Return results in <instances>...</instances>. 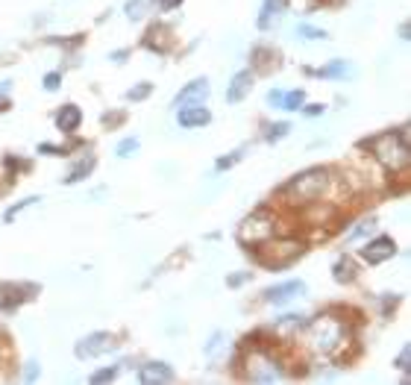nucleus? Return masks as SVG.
I'll list each match as a JSON object with an SVG mask.
<instances>
[{"label": "nucleus", "mask_w": 411, "mask_h": 385, "mask_svg": "<svg viewBox=\"0 0 411 385\" xmlns=\"http://www.w3.org/2000/svg\"><path fill=\"white\" fill-rule=\"evenodd\" d=\"M408 362H411V347L405 344L403 353H399V359H397V368H399V371H408Z\"/></svg>", "instance_id": "cd10ccee"}, {"label": "nucleus", "mask_w": 411, "mask_h": 385, "mask_svg": "<svg viewBox=\"0 0 411 385\" xmlns=\"http://www.w3.org/2000/svg\"><path fill=\"white\" fill-rule=\"evenodd\" d=\"M141 12H144V0H129V3H127V15L129 18H141Z\"/></svg>", "instance_id": "bb28decb"}, {"label": "nucleus", "mask_w": 411, "mask_h": 385, "mask_svg": "<svg viewBox=\"0 0 411 385\" xmlns=\"http://www.w3.org/2000/svg\"><path fill=\"white\" fill-rule=\"evenodd\" d=\"M308 344H312L317 353L341 356V350L350 344V333L335 318H317V321H312V326H308Z\"/></svg>", "instance_id": "f03ea898"}, {"label": "nucleus", "mask_w": 411, "mask_h": 385, "mask_svg": "<svg viewBox=\"0 0 411 385\" xmlns=\"http://www.w3.org/2000/svg\"><path fill=\"white\" fill-rule=\"evenodd\" d=\"M247 377H250L253 382H280V379H285L282 371H280V365H276L273 359H268L264 353H259V356L250 362Z\"/></svg>", "instance_id": "0eeeda50"}, {"label": "nucleus", "mask_w": 411, "mask_h": 385, "mask_svg": "<svg viewBox=\"0 0 411 385\" xmlns=\"http://www.w3.org/2000/svg\"><path fill=\"white\" fill-rule=\"evenodd\" d=\"M299 321H303L299 315H288V318H282V326H297Z\"/></svg>", "instance_id": "473e14b6"}, {"label": "nucleus", "mask_w": 411, "mask_h": 385, "mask_svg": "<svg viewBox=\"0 0 411 385\" xmlns=\"http://www.w3.org/2000/svg\"><path fill=\"white\" fill-rule=\"evenodd\" d=\"M32 203H39V197H27V200H21L18 206H12V209H6V215H3V218H6V221H15V218H18L21 212H24L27 206H32Z\"/></svg>", "instance_id": "4be33fe9"}, {"label": "nucleus", "mask_w": 411, "mask_h": 385, "mask_svg": "<svg viewBox=\"0 0 411 385\" xmlns=\"http://www.w3.org/2000/svg\"><path fill=\"white\" fill-rule=\"evenodd\" d=\"M306 291V282L303 280H291V282H280V285H271L268 291H264V300L268 303H288L299 297Z\"/></svg>", "instance_id": "1a4fd4ad"}, {"label": "nucleus", "mask_w": 411, "mask_h": 385, "mask_svg": "<svg viewBox=\"0 0 411 385\" xmlns=\"http://www.w3.org/2000/svg\"><path fill=\"white\" fill-rule=\"evenodd\" d=\"M297 36L306 39V41H324V39H329L326 30H317V27H308V24H299L297 27Z\"/></svg>", "instance_id": "aec40b11"}, {"label": "nucleus", "mask_w": 411, "mask_h": 385, "mask_svg": "<svg viewBox=\"0 0 411 385\" xmlns=\"http://www.w3.org/2000/svg\"><path fill=\"white\" fill-rule=\"evenodd\" d=\"M397 253V244H394V238H388V236H382V238H376V241H370L368 247L361 250V256L370 262V265H379V262H385V259H391Z\"/></svg>", "instance_id": "9b49d317"}, {"label": "nucleus", "mask_w": 411, "mask_h": 385, "mask_svg": "<svg viewBox=\"0 0 411 385\" xmlns=\"http://www.w3.org/2000/svg\"><path fill=\"white\" fill-rule=\"evenodd\" d=\"M268 103H273V106H282V92H271V94H268Z\"/></svg>", "instance_id": "72a5a7b5"}, {"label": "nucleus", "mask_w": 411, "mask_h": 385, "mask_svg": "<svg viewBox=\"0 0 411 385\" xmlns=\"http://www.w3.org/2000/svg\"><path fill=\"white\" fill-rule=\"evenodd\" d=\"M138 379L144 385H165V382H173V371H171V365H165V362H147V365L138 371Z\"/></svg>", "instance_id": "9d476101"}, {"label": "nucleus", "mask_w": 411, "mask_h": 385, "mask_svg": "<svg viewBox=\"0 0 411 385\" xmlns=\"http://www.w3.org/2000/svg\"><path fill=\"white\" fill-rule=\"evenodd\" d=\"M136 150H138V138H124V141L118 145V150H115V153H118L120 159H127L129 153H136Z\"/></svg>", "instance_id": "a878e982"}, {"label": "nucleus", "mask_w": 411, "mask_h": 385, "mask_svg": "<svg viewBox=\"0 0 411 385\" xmlns=\"http://www.w3.org/2000/svg\"><path fill=\"white\" fill-rule=\"evenodd\" d=\"M288 129H291V124H271L268 127V141H280V138H285L288 136Z\"/></svg>", "instance_id": "393cba45"}, {"label": "nucleus", "mask_w": 411, "mask_h": 385, "mask_svg": "<svg viewBox=\"0 0 411 385\" xmlns=\"http://www.w3.org/2000/svg\"><path fill=\"white\" fill-rule=\"evenodd\" d=\"M115 377H118V368L112 365V368H103V371H94V373H92V382H94V385H100V382H112Z\"/></svg>", "instance_id": "5701e85b"}, {"label": "nucleus", "mask_w": 411, "mask_h": 385, "mask_svg": "<svg viewBox=\"0 0 411 385\" xmlns=\"http://www.w3.org/2000/svg\"><path fill=\"white\" fill-rule=\"evenodd\" d=\"M176 121H180V127L194 129V127H206L209 121H212V112H209L206 106H200V103H191V106H182L180 109Z\"/></svg>", "instance_id": "f8f14e48"}, {"label": "nucleus", "mask_w": 411, "mask_h": 385, "mask_svg": "<svg viewBox=\"0 0 411 385\" xmlns=\"http://www.w3.org/2000/svg\"><path fill=\"white\" fill-rule=\"evenodd\" d=\"M285 12V0H264L262 15H259V30H271L280 24V18Z\"/></svg>", "instance_id": "4468645a"}, {"label": "nucleus", "mask_w": 411, "mask_h": 385, "mask_svg": "<svg viewBox=\"0 0 411 385\" xmlns=\"http://www.w3.org/2000/svg\"><path fill=\"white\" fill-rule=\"evenodd\" d=\"M370 150H373V156L385 165V168H391V171L408 168V127L397 129V133L376 136L370 141Z\"/></svg>", "instance_id": "7ed1b4c3"}, {"label": "nucleus", "mask_w": 411, "mask_h": 385, "mask_svg": "<svg viewBox=\"0 0 411 385\" xmlns=\"http://www.w3.org/2000/svg\"><path fill=\"white\" fill-rule=\"evenodd\" d=\"M180 3H182V0H159V6L165 9V12H171V9H176Z\"/></svg>", "instance_id": "2f4dec72"}, {"label": "nucleus", "mask_w": 411, "mask_h": 385, "mask_svg": "<svg viewBox=\"0 0 411 385\" xmlns=\"http://www.w3.org/2000/svg\"><path fill=\"white\" fill-rule=\"evenodd\" d=\"M44 85H48L50 92H56L59 89V74H48V76H44Z\"/></svg>", "instance_id": "c756f323"}, {"label": "nucleus", "mask_w": 411, "mask_h": 385, "mask_svg": "<svg viewBox=\"0 0 411 385\" xmlns=\"http://www.w3.org/2000/svg\"><path fill=\"white\" fill-rule=\"evenodd\" d=\"M36 373H39V365H36V362H30V365H27V379H36Z\"/></svg>", "instance_id": "f704fd0d"}, {"label": "nucleus", "mask_w": 411, "mask_h": 385, "mask_svg": "<svg viewBox=\"0 0 411 385\" xmlns=\"http://www.w3.org/2000/svg\"><path fill=\"white\" fill-rule=\"evenodd\" d=\"M276 233V221L268 215V212H255L253 218H247V221L241 224L238 229V238L244 241V244H262L264 238H271Z\"/></svg>", "instance_id": "39448f33"}, {"label": "nucleus", "mask_w": 411, "mask_h": 385, "mask_svg": "<svg viewBox=\"0 0 411 385\" xmlns=\"http://www.w3.org/2000/svg\"><path fill=\"white\" fill-rule=\"evenodd\" d=\"M250 280V273H235V277H229L226 282L232 285V289H235V285H241V282H247Z\"/></svg>", "instance_id": "7c9ffc66"}, {"label": "nucleus", "mask_w": 411, "mask_h": 385, "mask_svg": "<svg viewBox=\"0 0 411 385\" xmlns=\"http://www.w3.org/2000/svg\"><path fill=\"white\" fill-rule=\"evenodd\" d=\"M153 85L150 83H138V89H129L127 92V101H144V97H150Z\"/></svg>", "instance_id": "b1692460"}, {"label": "nucleus", "mask_w": 411, "mask_h": 385, "mask_svg": "<svg viewBox=\"0 0 411 385\" xmlns=\"http://www.w3.org/2000/svg\"><path fill=\"white\" fill-rule=\"evenodd\" d=\"M209 97V80L206 76H197L194 83H188L185 89L173 97V109H182V106H191V103H200Z\"/></svg>", "instance_id": "6e6552de"}, {"label": "nucleus", "mask_w": 411, "mask_h": 385, "mask_svg": "<svg viewBox=\"0 0 411 385\" xmlns=\"http://www.w3.org/2000/svg\"><path fill=\"white\" fill-rule=\"evenodd\" d=\"M115 350V338L109 333H92L76 341V356L80 359H97L103 353H112Z\"/></svg>", "instance_id": "423d86ee"}, {"label": "nucleus", "mask_w": 411, "mask_h": 385, "mask_svg": "<svg viewBox=\"0 0 411 385\" xmlns=\"http://www.w3.org/2000/svg\"><path fill=\"white\" fill-rule=\"evenodd\" d=\"M259 262L264 268H285V265H291L294 259H299V253H303V244L294 238H280V241H273L271 238H264L262 244H259Z\"/></svg>", "instance_id": "20e7f679"}, {"label": "nucleus", "mask_w": 411, "mask_h": 385, "mask_svg": "<svg viewBox=\"0 0 411 385\" xmlns=\"http://www.w3.org/2000/svg\"><path fill=\"white\" fill-rule=\"evenodd\" d=\"M355 273H359V271H355L352 259H341L338 265H335V280H338V282H352Z\"/></svg>", "instance_id": "a211bd4d"}, {"label": "nucleus", "mask_w": 411, "mask_h": 385, "mask_svg": "<svg viewBox=\"0 0 411 385\" xmlns=\"http://www.w3.org/2000/svg\"><path fill=\"white\" fill-rule=\"evenodd\" d=\"M329 183H332L329 180V171H324V168L303 171V174H297V177L282 189V197H285L288 203H294V206L315 203V200H320V197L326 194Z\"/></svg>", "instance_id": "f257e3e1"}, {"label": "nucleus", "mask_w": 411, "mask_h": 385, "mask_svg": "<svg viewBox=\"0 0 411 385\" xmlns=\"http://www.w3.org/2000/svg\"><path fill=\"white\" fill-rule=\"evenodd\" d=\"M317 74H320V76H347V74H350V65L338 59V62H332V65H326V68H320Z\"/></svg>", "instance_id": "412c9836"}, {"label": "nucleus", "mask_w": 411, "mask_h": 385, "mask_svg": "<svg viewBox=\"0 0 411 385\" xmlns=\"http://www.w3.org/2000/svg\"><path fill=\"white\" fill-rule=\"evenodd\" d=\"M92 171H94V159H92V156H85V159H83V162L76 165V168L68 174V177H65V183H68V185H74V183H83V180H85Z\"/></svg>", "instance_id": "f3484780"}, {"label": "nucleus", "mask_w": 411, "mask_h": 385, "mask_svg": "<svg viewBox=\"0 0 411 385\" xmlns=\"http://www.w3.org/2000/svg\"><path fill=\"white\" fill-rule=\"evenodd\" d=\"M303 103H306V92L303 89H297V92H288V94H282V109H303Z\"/></svg>", "instance_id": "6ab92c4d"}, {"label": "nucleus", "mask_w": 411, "mask_h": 385, "mask_svg": "<svg viewBox=\"0 0 411 385\" xmlns=\"http://www.w3.org/2000/svg\"><path fill=\"white\" fill-rule=\"evenodd\" d=\"M21 289L18 285H9V282H3L0 285V312H9V309H15V306H21Z\"/></svg>", "instance_id": "dca6fc26"}, {"label": "nucleus", "mask_w": 411, "mask_h": 385, "mask_svg": "<svg viewBox=\"0 0 411 385\" xmlns=\"http://www.w3.org/2000/svg\"><path fill=\"white\" fill-rule=\"evenodd\" d=\"M241 159V153H229V159H218V171H226L229 165H235Z\"/></svg>", "instance_id": "c85d7f7f"}, {"label": "nucleus", "mask_w": 411, "mask_h": 385, "mask_svg": "<svg viewBox=\"0 0 411 385\" xmlns=\"http://www.w3.org/2000/svg\"><path fill=\"white\" fill-rule=\"evenodd\" d=\"M250 89H253V71H238L235 76H232L229 89H226V101L229 103H241L244 97L250 94Z\"/></svg>", "instance_id": "ddd939ff"}, {"label": "nucleus", "mask_w": 411, "mask_h": 385, "mask_svg": "<svg viewBox=\"0 0 411 385\" xmlns=\"http://www.w3.org/2000/svg\"><path fill=\"white\" fill-rule=\"evenodd\" d=\"M306 112L308 115H320V112H324V106H306Z\"/></svg>", "instance_id": "c9c22d12"}, {"label": "nucleus", "mask_w": 411, "mask_h": 385, "mask_svg": "<svg viewBox=\"0 0 411 385\" xmlns=\"http://www.w3.org/2000/svg\"><path fill=\"white\" fill-rule=\"evenodd\" d=\"M80 121H83V112L76 106H65L62 112L56 115V127L62 129V133H74L76 127H80Z\"/></svg>", "instance_id": "2eb2a0df"}]
</instances>
